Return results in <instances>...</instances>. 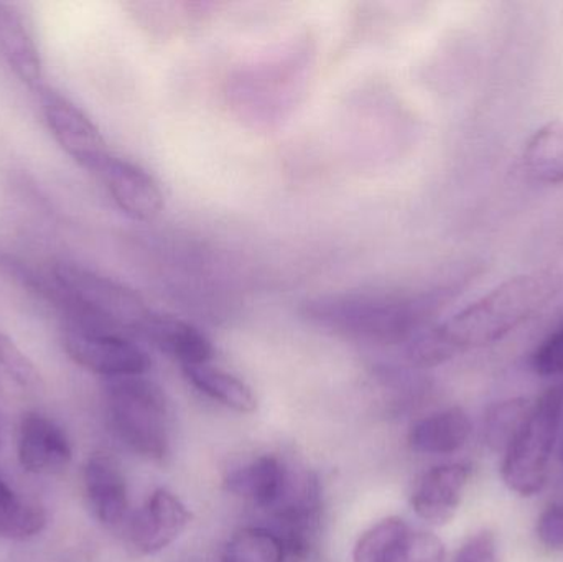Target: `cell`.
Listing matches in <instances>:
<instances>
[{
	"instance_id": "cell-25",
	"label": "cell",
	"mask_w": 563,
	"mask_h": 562,
	"mask_svg": "<svg viewBox=\"0 0 563 562\" xmlns=\"http://www.w3.org/2000/svg\"><path fill=\"white\" fill-rule=\"evenodd\" d=\"M532 368L539 376L563 375V327L536 350Z\"/></svg>"
},
{
	"instance_id": "cell-7",
	"label": "cell",
	"mask_w": 563,
	"mask_h": 562,
	"mask_svg": "<svg viewBox=\"0 0 563 562\" xmlns=\"http://www.w3.org/2000/svg\"><path fill=\"white\" fill-rule=\"evenodd\" d=\"M443 561L445 547L439 537L397 517L384 518L364 531L353 551V562Z\"/></svg>"
},
{
	"instance_id": "cell-1",
	"label": "cell",
	"mask_w": 563,
	"mask_h": 562,
	"mask_svg": "<svg viewBox=\"0 0 563 562\" xmlns=\"http://www.w3.org/2000/svg\"><path fill=\"white\" fill-rule=\"evenodd\" d=\"M562 287L561 274L534 271L511 277L439 326L409 340L412 365L432 368L465 350L493 345L544 309Z\"/></svg>"
},
{
	"instance_id": "cell-23",
	"label": "cell",
	"mask_w": 563,
	"mask_h": 562,
	"mask_svg": "<svg viewBox=\"0 0 563 562\" xmlns=\"http://www.w3.org/2000/svg\"><path fill=\"white\" fill-rule=\"evenodd\" d=\"M284 544L276 531L243 528L224 547L221 562H285Z\"/></svg>"
},
{
	"instance_id": "cell-18",
	"label": "cell",
	"mask_w": 563,
	"mask_h": 562,
	"mask_svg": "<svg viewBox=\"0 0 563 562\" xmlns=\"http://www.w3.org/2000/svg\"><path fill=\"white\" fill-rule=\"evenodd\" d=\"M472 421L465 409L449 408L420 419L409 432L410 448L420 454L450 455L465 448Z\"/></svg>"
},
{
	"instance_id": "cell-27",
	"label": "cell",
	"mask_w": 563,
	"mask_h": 562,
	"mask_svg": "<svg viewBox=\"0 0 563 562\" xmlns=\"http://www.w3.org/2000/svg\"><path fill=\"white\" fill-rule=\"evenodd\" d=\"M452 562H498V548L492 531H482L470 538Z\"/></svg>"
},
{
	"instance_id": "cell-5",
	"label": "cell",
	"mask_w": 563,
	"mask_h": 562,
	"mask_svg": "<svg viewBox=\"0 0 563 562\" xmlns=\"http://www.w3.org/2000/svg\"><path fill=\"white\" fill-rule=\"evenodd\" d=\"M563 412V388H551L532 406L503 461V482L521 497H534L544 488L551 469Z\"/></svg>"
},
{
	"instance_id": "cell-17",
	"label": "cell",
	"mask_w": 563,
	"mask_h": 562,
	"mask_svg": "<svg viewBox=\"0 0 563 562\" xmlns=\"http://www.w3.org/2000/svg\"><path fill=\"white\" fill-rule=\"evenodd\" d=\"M0 55L13 73L29 86L42 79V58L35 36L23 13L10 3L0 2Z\"/></svg>"
},
{
	"instance_id": "cell-19",
	"label": "cell",
	"mask_w": 563,
	"mask_h": 562,
	"mask_svg": "<svg viewBox=\"0 0 563 562\" xmlns=\"http://www.w3.org/2000/svg\"><path fill=\"white\" fill-rule=\"evenodd\" d=\"M181 370L191 386L213 401L220 403L224 408L233 409L240 415H251L256 411V395L247 383L234 376L233 373L224 372L210 363Z\"/></svg>"
},
{
	"instance_id": "cell-3",
	"label": "cell",
	"mask_w": 563,
	"mask_h": 562,
	"mask_svg": "<svg viewBox=\"0 0 563 562\" xmlns=\"http://www.w3.org/2000/svg\"><path fill=\"white\" fill-rule=\"evenodd\" d=\"M55 274V299L73 316V326L125 335L141 333L152 310L129 287L86 269L59 263Z\"/></svg>"
},
{
	"instance_id": "cell-20",
	"label": "cell",
	"mask_w": 563,
	"mask_h": 562,
	"mask_svg": "<svg viewBox=\"0 0 563 562\" xmlns=\"http://www.w3.org/2000/svg\"><path fill=\"white\" fill-rule=\"evenodd\" d=\"M525 167L539 184H563V119L548 122L529 139Z\"/></svg>"
},
{
	"instance_id": "cell-26",
	"label": "cell",
	"mask_w": 563,
	"mask_h": 562,
	"mask_svg": "<svg viewBox=\"0 0 563 562\" xmlns=\"http://www.w3.org/2000/svg\"><path fill=\"white\" fill-rule=\"evenodd\" d=\"M538 538L542 547L563 551V504H551L538 520Z\"/></svg>"
},
{
	"instance_id": "cell-10",
	"label": "cell",
	"mask_w": 563,
	"mask_h": 562,
	"mask_svg": "<svg viewBox=\"0 0 563 562\" xmlns=\"http://www.w3.org/2000/svg\"><path fill=\"white\" fill-rule=\"evenodd\" d=\"M190 521L184 502L167 488H158L131 518L129 543L142 557H152L177 541Z\"/></svg>"
},
{
	"instance_id": "cell-24",
	"label": "cell",
	"mask_w": 563,
	"mask_h": 562,
	"mask_svg": "<svg viewBox=\"0 0 563 562\" xmlns=\"http://www.w3.org/2000/svg\"><path fill=\"white\" fill-rule=\"evenodd\" d=\"M0 366L20 388L36 389L42 386V375L35 363L9 335L2 332H0Z\"/></svg>"
},
{
	"instance_id": "cell-12",
	"label": "cell",
	"mask_w": 563,
	"mask_h": 562,
	"mask_svg": "<svg viewBox=\"0 0 563 562\" xmlns=\"http://www.w3.org/2000/svg\"><path fill=\"white\" fill-rule=\"evenodd\" d=\"M16 454L23 471L33 475L62 474L71 464L73 451L65 431L38 412L23 416Z\"/></svg>"
},
{
	"instance_id": "cell-14",
	"label": "cell",
	"mask_w": 563,
	"mask_h": 562,
	"mask_svg": "<svg viewBox=\"0 0 563 562\" xmlns=\"http://www.w3.org/2000/svg\"><path fill=\"white\" fill-rule=\"evenodd\" d=\"M86 500L96 520L104 527H118L128 517L129 492L119 462L106 452H96L82 469Z\"/></svg>"
},
{
	"instance_id": "cell-8",
	"label": "cell",
	"mask_w": 563,
	"mask_h": 562,
	"mask_svg": "<svg viewBox=\"0 0 563 562\" xmlns=\"http://www.w3.org/2000/svg\"><path fill=\"white\" fill-rule=\"evenodd\" d=\"M99 178L114 203L128 217L139 221L154 220L164 208V194L158 181L134 162L104 152L86 165Z\"/></svg>"
},
{
	"instance_id": "cell-11",
	"label": "cell",
	"mask_w": 563,
	"mask_h": 562,
	"mask_svg": "<svg viewBox=\"0 0 563 562\" xmlns=\"http://www.w3.org/2000/svg\"><path fill=\"white\" fill-rule=\"evenodd\" d=\"M42 106L53 137L82 168L108 152L98 125L75 102L53 89H43Z\"/></svg>"
},
{
	"instance_id": "cell-9",
	"label": "cell",
	"mask_w": 563,
	"mask_h": 562,
	"mask_svg": "<svg viewBox=\"0 0 563 562\" xmlns=\"http://www.w3.org/2000/svg\"><path fill=\"white\" fill-rule=\"evenodd\" d=\"M274 511L279 524L276 533L284 544L287 560H305L320 527L321 488L318 478L307 474L298 484L291 481L287 494Z\"/></svg>"
},
{
	"instance_id": "cell-21",
	"label": "cell",
	"mask_w": 563,
	"mask_h": 562,
	"mask_svg": "<svg viewBox=\"0 0 563 562\" xmlns=\"http://www.w3.org/2000/svg\"><path fill=\"white\" fill-rule=\"evenodd\" d=\"M46 514L36 502L16 494L0 478V538L25 541L42 533Z\"/></svg>"
},
{
	"instance_id": "cell-4",
	"label": "cell",
	"mask_w": 563,
	"mask_h": 562,
	"mask_svg": "<svg viewBox=\"0 0 563 562\" xmlns=\"http://www.w3.org/2000/svg\"><path fill=\"white\" fill-rule=\"evenodd\" d=\"M106 411L112 431L141 458L164 461L170 452V411L164 392L144 376L109 382Z\"/></svg>"
},
{
	"instance_id": "cell-16",
	"label": "cell",
	"mask_w": 563,
	"mask_h": 562,
	"mask_svg": "<svg viewBox=\"0 0 563 562\" xmlns=\"http://www.w3.org/2000/svg\"><path fill=\"white\" fill-rule=\"evenodd\" d=\"M290 474L274 455H261L228 475V492L246 498L260 508H276L290 487Z\"/></svg>"
},
{
	"instance_id": "cell-2",
	"label": "cell",
	"mask_w": 563,
	"mask_h": 562,
	"mask_svg": "<svg viewBox=\"0 0 563 562\" xmlns=\"http://www.w3.org/2000/svg\"><path fill=\"white\" fill-rule=\"evenodd\" d=\"M432 304L404 294H338L305 306L308 320L341 335L369 342H409L426 329Z\"/></svg>"
},
{
	"instance_id": "cell-15",
	"label": "cell",
	"mask_w": 563,
	"mask_h": 562,
	"mask_svg": "<svg viewBox=\"0 0 563 562\" xmlns=\"http://www.w3.org/2000/svg\"><path fill=\"white\" fill-rule=\"evenodd\" d=\"M139 335L180 363L181 368L205 365L213 360L214 349L208 337L177 317L152 312Z\"/></svg>"
},
{
	"instance_id": "cell-22",
	"label": "cell",
	"mask_w": 563,
	"mask_h": 562,
	"mask_svg": "<svg viewBox=\"0 0 563 562\" xmlns=\"http://www.w3.org/2000/svg\"><path fill=\"white\" fill-rule=\"evenodd\" d=\"M532 406L528 399L512 398L489 406L483 425V438L492 451L506 454L521 431Z\"/></svg>"
},
{
	"instance_id": "cell-13",
	"label": "cell",
	"mask_w": 563,
	"mask_h": 562,
	"mask_svg": "<svg viewBox=\"0 0 563 562\" xmlns=\"http://www.w3.org/2000/svg\"><path fill=\"white\" fill-rule=\"evenodd\" d=\"M472 477L468 464H445L430 469L413 487L410 504L417 517L433 527H445L455 518Z\"/></svg>"
},
{
	"instance_id": "cell-6",
	"label": "cell",
	"mask_w": 563,
	"mask_h": 562,
	"mask_svg": "<svg viewBox=\"0 0 563 562\" xmlns=\"http://www.w3.org/2000/svg\"><path fill=\"white\" fill-rule=\"evenodd\" d=\"M65 350L76 365L109 379L144 376L151 368L147 353L121 333L71 326Z\"/></svg>"
}]
</instances>
